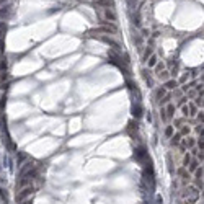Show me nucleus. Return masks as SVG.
<instances>
[{"label": "nucleus", "instance_id": "f257e3e1", "mask_svg": "<svg viewBox=\"0 0 204 204\" xmlns=\"http://www.w3.org/2000/svg\"><path fill=\"white\" fill-rule=\"evenodd\" d=\"M183 198H185L186 204H194L199 199V189L194 188V186H188L183 191Z\"/></svg>", "mask_w": 204, "mask_h": 204}, {"label": "nucleus", "instance_id": "20e7f679", "mask_svg": "<svg viewBox=\"0 0 204 204\" xmlns=\"http://www.w3.org/2000/svg\"><path fill=\"white\" fill-rule=\"evenodd\" d=\"M163 115H165L167 119H171V118L175 116V105L173 103H168L167 108H163Z\"/></svg>", "mask_w": 204, "mask_h": 204}, {"label": "nucleus", "instance_id": "9b49d317", "mask_svg": "<svg viewBox=\"0 0 204 204\" xmlns=\"http://www.w3.org/2000/svg\"><path fill=\"white\" fill-rule=\"evenodd\" d=\"M181 139H183V136H181V134H176V136H171V146H180Z\"/></svg>", "mask_w": 204, "mask_h": 204}, {"label": "nucleus", "instance_id": "5701e85b", "mask_svg": "<svg viewBox=\"0 0 204 204\" xmlns=\"http://www.w3.org/2000/svg\"><path fill=\"white\" fill-rule=\"evenodd\" d=\"M0 70L2 72L7 70V59H2V61H0Z\"/></svg>", "mask_w": 204, "mask_h": 204}, {"label": "nucleus", "instance_id": "1a4fd4ad", "mask_svg": "<svg viewBox=\"0 0 204 204\" xmlns=\"http://www.w3.org/2000/svg\"><path fill=\"white\" fill-rule=\"evenodd\" d=\"M8 16H10V7H3V8L2 10H0V18H8Z\"/></svg>", "mask_w": 204, "mask_h": 204}, {"label": "nucleus", "instance_id": "a211bd4d", "mask_svg": "<svg viewBox=\"0 0 204 204\" xmlns=\"http://www.w3.org/2000/svg\"><path fill=\"white\" fill-rule=\"evenodd\" d=\"M5 31H7V23L5 21H0V38L5 34Z\"/></svg>", "mask_w": 204, "mask_h": 204}, {"label": "nucleus", "instance_id": "f8f14e48", "mask_svg": "<svg viewBox=\"0 0 204 204\" xmlns=\"http://www.w3.org/2000/svg\"><path fill=\"white\" fill-rule=\"evenodd\" d=\"M165 95H167V90H165L163 87H160V88L157 90V92H155V96H157V100H162Z\"/></svg>", "mask_w": 204, "mask_h": 204}, {"label": "nucleus", "instance_id": "4be33fe9", "mask_svg": "<svg viewBox=\"0 0 204 204\" xmlns=\"http://www.w3.org/2000/svg\"><path fill=\"white\" fill-rule=\"evenodd\" d=\"M189 162H191V155H189V154H186V155H185V160H183V165H185V167H188V165H189Z\"/></svg>", "mask_w": 204, "mask_h": 204}, {"label": "nucleus", "instance_id": "bb28decb", "mask_svg": "<svg viewBox=\"0 0 204 204\" xmlns=\"http://www.w3.org/2000/svg\"><path fill=\"white\" fill-rule=\"evenodd\" d=\"M149 56H152V49L149 47V49L146 51V54H144V59H149Z\"/></svg>", "mask_w": 204, "mask_h": 204}, {"label": "nucleus", "instance_id": "423d86ee", "mask_svg": "<svg viewBox=\"0 0 204 204\" xmlns=\"http://www.w3.org/2000/svg\"><path fill=\"white\" fill-rule=\"evenodd\" d=\"M95 7H115L113 0H95Z\"/></svg>", "mask_w": 204, "mask_h": 204}, {"label": "nucleus", "instance_id": "c756f323", "mask_svg": "<svg viewBox=\"0 0 204 204\" xmlns=\"http://www.w3.org/2000/svg\"><path fill=\"white\" fill-rule=\"evenodd\" d=\"M0 2H2V3H5V2H7V0H0Z\"/></svg>", "mask_w": 204, "mask_h": 204}, {"label": "nucleus", "instance_id": "cd10ccee", "mask_svg": "<svg viewBox=\"0 0 204 204\" xmlns=\"http://www.w3.org/2000/svg\"><path fill=\"white\" fill-rule=\"evenodd\" d=\"M196 132H199L203 136V124H198V126H196Z\"/></svg>", "mask_w": 204, "mask_h": 204}, {"label": "nucleus", "instance_id": "39448f33", "mask_svg": "<svg viewBox=\"0 0 204 204\" xmlns=\"http://www.w3.org/2000/svg\"><path fill=\"white\" fill-rule=\"evenodd\" d=\"M101 41H105L106 44H109V46H113V49H115V51H119V49H121V47H119V43H116V41L113 39V38L103 36V38H101Z\"/></svg>", "mask_w": 204, "mask_h": 204}, {"label": "nucleus", "instance_id": "9d476101", "mask_svg": "<svg viewBox=\"0 0 204 204\" xmlns=\"http://www.w3.org/2000/svg\"><path fill=\"white\" fill-rule=\"evenodd\" d=\"M105 16H106L108 20H111V21H115V20H116V13L113 12V10H109V8L105 10Z\"/></svg>", "mask_w": 204, "mask_h": 204}, {"label": "nucleus", "instance_id": "2eb2a0df", "mask_svg": "<svg viewBox=\"0 0 204 204\" xmlns=\"http://www.w3.org/2000/svg\"><path fill=\"white\" fill-rule=\"evenodd\" d=\"M194 106H196V108H199V106H203V93H199V95L194 98Z\"/></svg>", "mask_w": 204, "mask_h": 204}, {"label": "nucleus", "instance_id": "a878e982", "mask_svg": "<svg viewBox=\"0 0 204 204\" xmlns=\"http://www.w3.org/2000/svg\"><path fill=\"white\" fill-rule=\"evenodd\" d=\"M183 115L189 116V109H188V106H186V105H183Z\"/></svg>", "mask_w": 204, "mask_h": 204}, {"label": "nucleus", "instance_id": "c85d7f7f", "mask_svg": "<svg viewBox=\"0 0 204 204\" xmlns=\"http://www.w3.org/2000/svg\"><path fill=\"white\" fill-rule=\"evenodd\" d=\"M201 152L198 150V149H191V155H199Z\"/></svg>", "mask_w": 204, "mask_h": 204}, {"label": "nucleus", "instance_id": "f03ea898", "mask_svg": "<svg viewBox=\"0 0 204 204\" xmlns=\"http://www.w3.org/2000/svg\"><path fill=\"white\" fill-rule=\"evenodd\" d=\"M33 193H34V188H33V186H25V188H23L21 191L16 194V201L21 203V201H25V199H30L31 196H33Z\"/></svg>", "mask_w": 204, "mask_h": 204}, {"label": "nucleus", "instance_id": "4468645a", "mask_svg": "<svg viewBox=\"0 0 204 204\" xmlns=\"http://www.w3.org/2000/svg\"><path fill=\"white\" fill-rule=\"evenodd\" d=\"M188 109H189V116H196V115H198V108L194 106V103H189Z\"/></svg>", "mask_w": 204, "mask_h": 204}, {"label": "nucleus", "instance_id": "f3484780", "mask_svg": "<svg viewBox=\"0 0 204 204\" xmlns=\"http://www.w3.org/2000/svg\"><path fill=\"white\" fill-rule=\"evenodd\" d=\"M147 64H149V67H155V64H157V56H150Z\"/></svg>", "mask_w": 204, "mask_h": 204}, {"label": "nucleus", "instance_id": "7ed1b4c3", "mask_svg": "<svg viewBox=\"0 0 204 204\" xmlns=\"http://www.w3.org/2000/svg\"><path fill=\"white\" fill-rule=\"evenodd\" d=\"M194 188L203 189V167H198L194 170Z\"/></svg>", "mask_w": 204, "mask_h": 204}, {"label": "nucleus", "instance_id": "393cba45", "mask_svg": "<svg viewBox=\"0 0 204 204\" xmlns=\"http://www.w3.org/2000/svg\"><path fill=\"white\" fill-rule=\"evenodd\" d=\"M3 51H5V41L0 38V52H3Z\"/></svg>", "mask_w": 204, "mask_h": 204}, {"label": "nucleus", "instance_id": "b1692460", "mask_svg": "<svg viewBox=\"0 0 204 204\" xmlns=\"http://www.w3.org/2000/svg\"><path fill=\"white\" fill-rule=\"evenodd\" d=\"M162 70H163V64L162 62L160 64H155V72H162Z\"/></svg>", "mask_w": 204, "mask_h": 204}, {"label": "nucleus", "instance_id": "6e6552de", "mask_svg": "<svg viewBox=\"0 0 204 204\" xmlns=\"http://www.w3.org/2000/svg\"><path fill=\"white\" fill-rule=\"evenodd\" d=\"M165 90H176L178 88V82L176 80H171V78H168L167 82H165Z\"/></svg>", "mask_w": 204, "mask_h": 204}, {"label": "nucleus", "instance_id": "0eeeda50", "mask_svg": "<svg viewBox=\"0 0 204 204\" xmlns=\"http://www.w3.org/2000/svg\"><path fill=\"white\" fill-rule=\"evenodd\" d=\"M142 113H144V108H142L140 103H137V105L132 106V115L136 116V118H140V116H142Z\"/></svg>", "mask_w": 204, "mask_h": 204}, {"label": "nucleus", "instance_id": "dca6fc26", "mask_svg": "<svg viewBox=\"0 0 204 204\" xmlns=\"http://www.w3.org/2000/svg\"><path fill=\"white\" fill-rule=\"evenodd\" d=\"M158 77L163 78V80L167 82L168 78H170V72H168V70H162V72H158Z\"/></svg>", "mask_w": 204, "mask_h": 204}, {"label": "nucleus", "instance_id": "aec40b11", "mask_svg": "<svg viewBox=\"0 0 204 204\" xmlns=\"http://www.w3.org/2000/svg\"><path fill=\"white\" fill-rule=\"evenodd\" d=\"M183 123H185V118H180V119H175V126L173 127H181Z\"/></svg>", "mask_w": 204, "mask_h": 204}, {"label": "nucleus", "instance_id": "ddd939ff", "mask_svg": "<svg viewBox=\"0 0 204 204\" xmlns=\"http://www.w3.org/2000/svg\"><path fill=\"white\" fill-rule=\"evenodd\" d=\"M198 167H199V160H191V162H189V165H188L186 168H189V171H194Z\"/></svg>", "mask_w": 204, "mask_h": 204}, {"label": "nucleus", "instance_id": "6ab92c4d", "mask_svg": "<svg viewBox=\"0 0 204 204\" xmlns=\"http://www.w3.org/2000/svg\"><path fill=\"white\" fill-rule=\"evenodd\" d=\"M165 136H167V137L173 136V126H167V129H165Z\"/></svg>", "mask_w": 204, "mask_h": 204}, {"label": "nucleus", "instance_id": "412c9836", "mask_svg": "<svg viewBox=\"0 0 204 204\" xmlns=\"http://www.w3.org/2000/svg\"><path fill=\"white\" fill-rule=\"evenodd\" d=\"M189 132H191V129H189L188 126H181V132H180L181 136H186V134H189Z\"/></svg>", "mask_w": 204, "mask_h": 204}]
</instances>
